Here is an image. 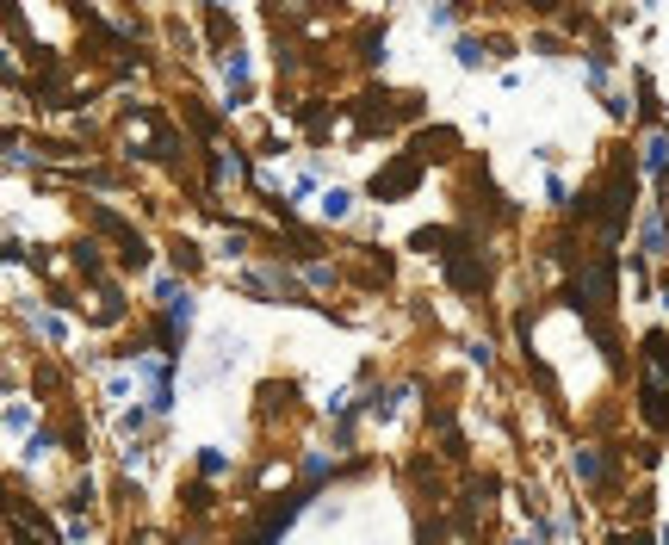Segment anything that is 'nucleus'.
Instances as JSON below:
<instances>
[{"instance_id":"obj_2","label":"nucleus","mask_w":669,"mask_h":545,"mask_svg":"<svg viewBox=\"0 0 669 545\" xmlns=\"http://www.w3.org/2000/svg\"><path fill=\"white\" fill-rule=\"evenodd\" d=\"M415 174H421V161H397L385 180H372V192H379V199H397V192H409V186H415Z\"/></svg>"},{"instance_id":"obj_1","label":"nucleus","mask_w":669,"mask_h":545,"mask_svg":"<svg viewBox=\"0 0 669 545\" xmlns=\"http://www.w3.org/2000/svg\"><path fill=\"white\" fill-rule=\"evenodd\" d=\"M446 272H453V285H459V291H477V285H484V261H471V248H465V242H453Z\"/></svg>"}]
</instances>
